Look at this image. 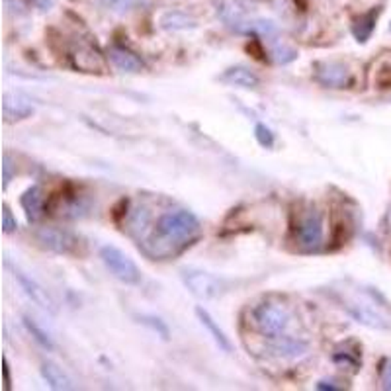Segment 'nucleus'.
I'll use <instances>...</instances> for the list:
<instances>
[{
  "label": "nucleus",
  "instance_id": "nucleus-32",
  "mask_svg": "<svg viewBox=\"0 0 391 391\" xmlns=\"http://www.w3.org/2000/svg\"><path fill=\"white\" fill-rule=\"evenodd\" d=\"M390 30H391V24H390Z\"/></svg>",
  "mask_w": 391,
  "mask_h": 391
},
{
  "label": "nucleus",
  "instance_id": "nucleus-30",
  "mask_svg": "<svg viewBox=\"0 0 391 391\" xmlns=\"http://www.w3.org/2000/svg\"><path fill=\"white\" fill-rule=\"evenodd\" d=\"M317 390L338 391V390H345V387H343V385H335L333 382H319V384H317Z\"/></svg>",
  "mask_w": 391,
  "mask_h": 391
},
{
  "label": "nucleus",
  "instance_id": "nucleus-1",
  "mask_svg": "<svg viewBox=\"0 0 391 391\" xmlns=\"http://www.w3.org/2000/svg\"><path fill=\"white\" fill-rule=\"evenodd\" d=\"M199 237L198 217L188 209H177L162 214L155 223L153 237L149 245L155 256H170Z\"/></svg>",
  "mask_w": 391,
  "mask_h": 391
},
{
  "label": "nucleus",
  "instance_id": "nucleus-6",
  "mask_svg": "<svg viewBox=\"0 0 391 391\" xmlns=\"http://www.w3.org/2000/svg\"><path fill=\"white\" fill-rule=\"evenodd\" d=\"M315 80L325 88H348L353 86V73L340 61L315 63Z\"/></svg>",
  "mask_w": 391,
  "mask_h": 391
},
{
  "label": "nucleus",
  "instance_id": "nucleus-13",
  "mask_svg": "<svg viewBox=\"0 0 391 391\" xmlns=\"http://www.w3.org/2000/svg\"><path fill=\"white\" fill-rule=\"evenodd\" d=\"M41 376H43V380L49 384L51 390H57V391L75 390L73 380L67 376V372H65L63 368H59L57 364H53V362H43V364H41Z\"/></svg>",
  "mask_w": 391,
  "mask_h": 391
},
{
  "label": "nucleus",
  "instance_id": "nucleus-20",
  "mask_svg": "<svg viewBox=\"0 0 391 391\" xmlns=\"http://www.w3.org/2000/svg\"><path fill=\"white\" fill-rule=\"evenodd\" d=\"M139 321L143 323V325H147V327H151V329H153L157 335H161L165 340L169 338V335H170L169 327H167V325H165V323H162L159 317H153V315H141V317H139Z\"/></svg>",
  "mask_w": 391,
  "mask_h": 391
},
{
  "label": "nucleus",
  "instance_id": "nucleus-8",
  "mask_svg": "<svg viewBox=\"0 0 391 391\" xmlns=\"http://www.w3.org/2000/svg\"><path fill=\"white\" fill-rule=\"evenodd\" d=\"M299 243L307 249H317L323 243V219L321 214L317 212H309V214L301 219L298 229Z\"/></svg>",
  "mask_w": 391,
  "mask_h": 391
},
{
  "label": "nucleus",
  "instance_id": "nucleus-10",
  "mask_svg": "<svg viewBox=\"0 0 391 391\" xmlns=\"http://www.w3.org/2000/svg\"><path fill=\"white\" fill-rule=\"evenodd\" d=\"M20 204H22V209L26 212L28 221H39L43 217V212H46V194L41 190V186H30L22 194Z\"/></svg>",
  "mask_w": 391,
  "mask_h": 391
},
{
  "label": "nucleus",
  "instance_id": "nucleus-3",
  "mask_svg": "<svg viewBox=\"0 0 391 391\" xmlns=\"http://www.w3.org/2000/svg\"><path fill=\"white\" fill-rule=\"evenodd\" d=\"M253 317L256 329L269 338L286 335V330L290 329V323H292L290 311L284 306H278V303H261L254 309Z\"/></svg>",
  "mask_w": 391,
  "mask_h": 391
},
{
  "label": "nucleus",
  "instance_id": "nucleus-4",
  "mask_svg": "<svg viewBox=\"0 0 391 391\" xmlns=\"http://www.w3.org/2000/svg\"><path fill=\"white\" fill-rule=\"evenodd\" d=\"M100 259L104 262L112 276L115 280H120L123 284L135 286L141 282V270L139 266L133 262V259H130L127 254L120 251L118 246L114 245H104L100 249Z\"/></svg>",
  "mask_w": 391,
  "mask_h": 391
},
{
  "label": "nucleus",
  "instance_id": "nucleus-12",
  "mask_svg": "<svg viewBox=\"0 0 391 391\" xmlns=\"http://www.w3.org/2000/svg\"><path fill=\"white\" fill-rule=\"evenodd\" d=\"M108 59L114 63L118 69L123 71V73H139V71H143V67H145L137 55L120 46H112L108 49Z\"/></svg>",
  "mask_w": 391,
  "mask_h": 391
},
{
  "label": "nucleus",
  "instance_id": "nucleus-29",
  "mask_svg": "<svg viewBox=\"0 0 391 391\" xmlns=\"http://www.w3.org/2000/svg\"><path fill=\"white\" fill-rule=\"evenodd\" d=\"M2 376H4V390H10V366H8V358H2Z\"/></svg>",
  "mask_w": 391,
  "mask_h": 391
},
{
  "label": "nucleus",
  "instance_id": "nucleus-14",
  "mask_svg": "<svg viewBox=\"0 0 391 391\" xmlns=\"http://www.w3.org/2000/svg\"><path fill=\"white\" fill-rule=\"evenodd\" d=\"M269 350L274 356H284V358H296L307 350L306 343H299L296 338L290 337H274L270 338Z\"/></svg>",
  "mask_w": 391,
  "mask_h": 391
},
{
  "label": "nucleus",
  "instance_id": "nucleus-2",
  "mask_svg": "<svg viewBox=\"0 0 391 391\" xmlns=\"http://www.w3.org/2000/svg\"><path fill=\"white\" fill-rule=\"evenodd\" d=\"M182 282L190 290L192 296L198 299L209 301V299H219L227 292V282L219 276H214L209 272L198 269H184L182 270Z\"/></svg>",
  "mask_w": 391,
  "mask_h": 391
},
{
  "label": "nucleus",
  "instance_id": "nucleus-5",
  "mask_svg": "<svg viewBox=\"0 0 391 391\" xmlns=\"http://www.w3.org/2000/svg\"><path fill=\"white\" fill-rule=\"evenodd\" d=\"M36 241L41 249L55 254H78L80 241L73 233L57 227H41L36 231Z\"/></svg>",
  "mask_w": 391,
  "mask_h": 391
},
{
  "label": "nucleus",
  "instance_id": "nucleus-24",
  "mask_svg": "<svg viewBox=\"0 0 391 391\" xmlns=\"http://www.w3.org/2000/svg\"><path fill=\"white\" fill-rule=\"evenodd\" d=\"M14 162L10 159V155L4 153L2 155V188H8L10 180L14 177Z\"/></svg>",
  "mask_w": 391,
  "mask_h": 391
},
{
  "label": "nucleus",
  "instance_id": "nucleus-28",
  "mask_svg": "<svg viewBox=\"0 0 391 391\" xmlns=\"http://www.w3.org/2000/svg\"><path fill=\"white\" fill-rule=\"evenodd\" d=\"M382 387L391 391V362H385V366L382 368Z\"/></svg>",
  "mask_w": 391,
  "mask_h": 391
},
{
  "label": "nucleus",
  "instance_id": "nucleus-7",
  "mask_svg": "<svg viewBox=\"0 0 391 391\" xmlns=\"http://www.w3.org/2000/svg\"><path fill=\"white\" fill-rule=\"evenodd\" d=\"M6 266L14 272V278L18 280V284L22 286V290L26 292V296H28L36 306H39L41 309H46V311H49V313H55V311H57V303H55V299L51 298V293L47 292L43 286H39L33 278L28 276V274L22 272L20 269L12 266L8 261H6Z\"/></svg>",
  "mask_w": 391,
  "mask_h": 391
},
{
  "label": "nucleus",
  "instance_id": "nucleus-19",
  "mask_svg": "<svg viewBox=\"0 0 391 391\" xmlns=\"http://www.w3.org/2000/svg\"><path fill=\"white\" fill-rule=\"evenodd\" d=\"M24 325H26V329H28V333H30L31 337L38 340L39 345L43 346L46 350H53L55 345L53 340H51V337L47 335L46 330L39 327L38 323L33 321V319H30V317H24Z\"/></svg>",
  "mask_w": 391,
  "mask_h": 391
},
{
  "label": "nucleus",
  "instance_id": "nucleus-18",
  "mask_svg": "<svg viewBox=\"0 0 391 391\" xmlns=\"http://www.w3.org/2000/svg\"><path fill=\"white\" fill-rule=\"evenodd\" d=\"M377 14H380V8H374V10H370L368 14L360 16V18L353 24V33L358 43H366L370 39L372 31L376 28Z\"/></svg>",
  "mask_w": 391,
  "mask_h": 391
},
{
  "label": "nucleus",
  "instance_id": "nucleus-25",
  "mask_svg": "<svg viewBox=\"0 0 391 391\" xmlns=\"http://www.w3.org/2000/svg\"><path fill=\"white\" fill-rule=\"evenodd\" d=\"M18 229V221H16V217L10 212V207L4 204L2 206V231L4 233H12V231Z\"/></svg>",
  "mask_w": 391,
  "mask_h": 391
},
{
  "label": "nucleus",
  "instance_id": "nucleus-27",
  "mask_svg": "<svg viewBox=\"0 0 391 391\" xmlns=\"http://www.w3.org/2000/svg\"><path fill=\"white\" fill-rule=\"evenodd\" d=\"M376 85L377 88H391V65H385L377 71Z\"/></svg>",
  "mask_w": 391,
  "mask_h": 391
},
{
  "label": "nucleus",
  "instance_id": "nucleus-15",
  "mask_svg": "<svg viewBox=\"0 0 391 391\" xmlns=\"http://www.w3.org/2000/svg\"><path fill=\"white\" fill-rule=\"evenodd\" d=\"M346 311L353 315L354 319L366 327H372V329H390V323L385 321L382 315H377L376 311H372L370 307L358 306V303H345Z\"/></svg>",
  "mask_w": 391,
  "mask_h": 391
},
{
  "label": "nucleus",
  "instance_id": "nucleus-26",
  "mask_svg": "<svg viewBox=\"0 0 391 391\" xmlns=\"http://www.w3.org/2000/svg\"><path fill=\"white\" fill-rule=\"evenodd\" d=\"M333 358H335V362L340 364V366H353L354 370L360 368V358H358V356H353L350 353H337Z\"/></svg>",
  "mask_w": 391,
  "mask_h": 391
},
{
  "label": "nucleus",
  "instance_id": "nucleus-23",
  "mask_svg": "<svg viewBox=\"0 0 391 391\" xmlns=\"http://www.w3.org/2000/svg\"><path fill=\"white\" fill-rule=\"evenodd\" d=\"M102 6L112 12H125L135 4V0H98Z\"/></svg>",
  "mask_w": 391,
  "mask_h": 391
},
{
  "label": "nucleus",
  "instance_id": "nucleus-21",
  "mask_svg": "<svg viewBox=\"0 0 391 391\" xmlns=\"http://www.w3.org/2000/svg\"><path fill=\"white\" fill-rule=\"evenodd\" d=\"M296 57H298V51H296L293 47L276 46L274 49H272V59H274L276 63H282V65L293 61Z\"/></svg>",
  "mask_w": 391,
  "mask_h": 391
},
{
  "label": "nucleus",
  "instance_id": "nucleus-9",
  "mask_svg": "<svg viewBox=\"0 0 391 391\" xmlns=\"http://www.w3.org/2000/svg\"><path fill=\"white\" fill-rule=\"evenodd\" d=\"M33 114V106H31L30 98H26L24 94H4L2 100V115L4 122H20Z\"/></svg>",
  "mask_w": 391,
  "mask_h": 391
},
{
  "label": "nucleus",
  "instance_id": "nucleus-17",
  "mask_svg": "<svg viewBox=\"0 0 391 391\" xmlns=\"http://www.w3.org/2000/svg\"><path fill=\"white\" fill-rule=\"evenodd\" d=\"M161 28L167 31H180L196 28V20L192 16L178 12V10H169L161 16Z\"/></svg>",
  "mask_w": 391,
  "mask_h": 391
},
{
  "label": "nucleus",
  "instance_id": "nucleus-31",
  "mask_svg": "<svg viewBox=\"0 0 391 391\" xmlns=\"http://www.w3.org/2000/svg\"><path fill=\"white\" fill-rule=\"evenodd\" d=\"M38 2V6L41 8V10H49V6H51V2L53 0H36Z\"/></svg>",
  "mask_w": 391,
  "mask_h": 391
},
{
  "label": "nucleus",
  "instance_id": "nucleus-11",
  "mask_svg": "<svg viewBox=\"0 0 391 391\" xmlns=\"http://www.w3.org/2000/svg\"><path fill=\"white\" fill-rule=\"evenodd\" d=\"M219 80L229 86H237V88H256V86H261L259 75L254 71L249 69V67H243V65L229 67L219 77Z\"/></svg>",
  "mask_w": 391,
  "mask_h": 391
},
{
  "label": "nucleus",
  "instance_id": "nucleus-16",
  "mask_svg": "<svg viewBox=\"0 0 391 391\" xmlns=\"http://www.w3.org/2000/svg\"><path fill=\"white\" fill-rule=\"evenodd\" d=\"M196 315H198L199 323L204 325L207 329V333L212 335V338L215 340V345L221 348L223 353H231L233 350V346H231V340L227 338V335L223 333L221 329H219V325L214 321V317L207 313L204 307H196Z\"/></svg>",
  "mask_w": 391,
  "mask_h": 391
},
{
  "label": "nucleus",
  "instance_id": "nucleus-22",
  "mask_svg": "<svg viewBox=\"0 0 391 391\" xmlns=\"http://www.w3.org/2000/svg\"><path fill=\"white\" fill-rule=\"evenodd\" d=\"M254 137H256V141H259L262 147H266V149H270V147L274 145V133H272V130L266 127L264 123H259V125L254 127Z\"/></svg>",
  "mask_w": 391,
  "mask_h": 391
}]
</instances>
